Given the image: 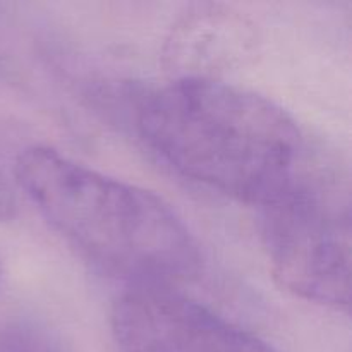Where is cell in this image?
<instances>
[{
	"label": "cell",
	"instance_id": "cell-1",
	"mask_svg": "<svg viewBox=\"0 0 352 352\" xmlns=\"http://www.w3.org/2000/svg\"><path fill=\"white\" fill-rule=\"evenodd\" d=\"M134 122L141 140L175 172L260 208L313 158L282 107L223 79H172L141 93Z\"/></svg>",
	"mask_w": 352,
	"mask_h": 352
},
{
	"label": "cell",
	"instance_id": "cell-6",
	"mask_svg": "<svg viewBox=\"0 0 352 352\" xmlns=\"http://www.w3.org/2000/svg\"><path fill=\"white\" fill-rule=\"evenodd\" d=\"M0 352H72L62 336L31 316L0 318Z\"/></svg>",
	"mask_w": 352,
	"mask_h": 352
},
{
	"label": "cell",
	"instance_id": "cell-3",
	"mask_svg": "<svg viewBox=\"0 0 352 352\" xmlns=\"http://www.w3.org/2000/svg\"><path fill=\"white\" fill-rule=\"evenodd\" d=\"M261 237L274 277L292 294L330 308L351 302V201L340 175L311 158L261 206Z\"/></svg>",
	"mask_w": 352,
	"mask_h": 352
},
{
	"label": "cell",
	"instance_id": "cell-2",
	"mask_svg": "<svg viewBox=\"0 0 352 352\" xmlns=\"http://www.w3.org/2000/svg\"><path fill=\"white\" fill-rule=\"evenodd\" d=\"M14 175L50 229L107 277L129 287H175L201 268L196 237L151 191L47 146L24 150Z\"/></svg>",
	"mask_w": 352,
	"mask_h": 352
},
{
	"label": "cell",
	"instance_id": "cell-8",
	"mask_svg": "<svg viewBox=\"0 0 352 352\" xmlns=\"http://www.w3.org/2000/svg\"><path fill=\"white\" fill-rule=\"evenodd\" d=\"M2 277H3V267H2V260H0V284H2Z\"/></svg>",
	"mask_w": 352,
	"mask_h": 352
},
{
	"label": "cell",
	"instance_id": "cell-4",
	"mask_svg": "<svg viewBox=\"0 0 352 352\" xmlns=\"http://www.w3.org/2000/svg\"><path fill=\"white\" fill-rule=\"evenodd\" d=\"M112 327L120 352H278L174 285L129 287Z\"/></svg>",
	"mask_w": 352,
	"mask_h": 352
},
{
	"label": "cell",
	"instance_id": "cell-7",
	"mask_svg": "<svg viewBox=\"0 0 352 352\" xmlns=\"http://www.w3.org/2000/svg\"><path fill=\"white\" fill-rule=\"evenodd\" d=\"M17 199L12 184L0 167V220H10L16 215Z\"/></svg>",
	"mask_w": 352,
	"mask_h": 352
},
{
	"label": "cell",
	"instance_id": "cell-5",
	"mask_svg": "<svg viewBox=\"0 0 352 352\" xmlns=\"http://www.w3.org/2000/svg\"><path fill=\"white\" fill-rule=\"evenodd\" d=\"M256 50L248 17L222 3L191 6L172 26L164 65L174 79H217L246 64Z\"/></svg>",
	"mask_w": 352,
	"mask_h": 352
}]
</instances>
